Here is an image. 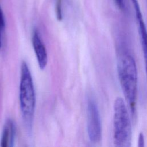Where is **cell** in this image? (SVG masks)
<instances>
[{
    "label": "cell",
    "instance_id": "cell-7",
    "mask_svg": "<svg viewBox=\"0 0 147 147\" xmlns=\"http://www.w3.org/2000/svg\"><path fill=\"white\" fill-rule=\"evenodd\" d=\"M16 136V126L11 119H7L2 131L0 146L2 147L13 146Z\"/></svg>",
    "mask_w": 147,
    "mask_h": 147
},
{
    "label": "cell",
    "instance_id": "cell-11",
    "mask_svg": "<svg viewBox=\"0 0 147 147\" xmlns=\"http://www.w3.org/2000/svg\"><path fill=\"white\" fill-rule=\"evenodd\" d=\"M114 1L119 9L123 10L125 9V3L123 0H114Z\"/></svg>",
    "mask_w": 147,
    "mask_h": 147
},
{
    "label": "cell",
    "instance_id": "cell-5",
    "mask_svg": "<svg viewBox=\"0 0 147 147\" xmlns=\"http://www.w3.org/2000/svg\"><path fill=\"white\" fill-rule=\"evenodd\" d=\"M135 10V14L138 24V30L141 44L144 53L145 70L147 75V29L145 24L139 3L137 0H130Z\"/></svg>",
    "mask_w": 147,
    "mask_h": 147
},
{
    "label": "cell",
    "instance_id": "cell-1",
    "mask_svg": "<svg viewBox=\"0 0 147 147\" xmlns=\"http://www.w3.org/2000/svg\"><path fill=\"white\" fill-rule=\"evenodd\" d=\"M119 83L132 115H136L137 100V69L131 54L124 49L119 52L117 60Z\"/></svg>",
    "mask_w": 147,
    "mask_h": 147
},
{
    "label": "cell",
    "instance_id": "cell-10",
    "mask_svg": "<svg viewBox=\"0 0 147 147\" xmlns=\"http://www.w3.org/2000/svg\"><path fill=\"white\" fill-rule=\"evenodd\" d=\"M145 144V140H144V136L142 133H140L138 136V146L140 147L144 146Z\"/></svg>",
    "mask_w": 147,
    "mask_h": 147
},
{
    "label": "cell",
    "instance_id": "cell-9",
    "mask_svg": "<svg viewBox=\"0 0 147 147\" xmlns=\"http://www.w3.org/2000/svg\"><path fill=\"white\" fill-rule=\"evenodd\" d=\"M5 26V17L2 11V10L0 6V31H2Z\"/></svg>",
    "mask_w": 147,
    "mask_h": 147
},
{
    "label": "cell",
    "instance_id": "cell-3",
    "mask_svg": "<svg viewBox=\"0 0 147 147\" xmlns=\"http://www.w3.org/2000/svg\"><path fill=\"white\" fill-rule=\"evenodd\" d=\"M113 142L115 146H131L132 130L128 110L123 99L117 98L114 103Z\"/></svg>",
    "mask_w": 147,
    "mask_h": 147
},
{
    "label": "cell",
    "instance_id": "cell-8",
    "mask_svg": "<svg viewBox=\"0 0 147 147\" xmlns=\"http://www.w3.org/2000/svg\"><path fill=\"white\" fill-rule=\"evenodd\" d=\"M55 12L57 19L59 21H61L63 19L62 0H56Z\"/></svg>",
    "mask_w": 147,
    "mask_h": 147
},
{
    "label": "cell",
    "instance_id": "cell-4",
    "mask_svg": "<svg viewBox=\"0 0 147 147\" xmlns=\"http://www.w3.org/2000/svg\"><path fill=\"white\" fill-rule=\"evenodd\" d=\"M87 111V130L89 140L93 143H98L102 138L101 119L97 104L92 98L88 99Z\"/></svg>",
    "mask_w": 147,
    "mask_h": 147
},
{
    "label": "cell",
    "instance_id": "cell-6",
    "mask_svg": "<svg viewBox=\"0 0 147 147\" xmlns=\"http://www.w3.org/2000/svg\"><path fill=\"white\" fill-rule=\"evenodd\" d=\"M32 41L38 66L41 69H44L48 63V54L45 46L37 29L34 30L33 32Z\"/></svg>",
    "mask_w": 147,
    "mask_h": 147
},
{
    "label": "cell",
    "instance_id": "cell-2",
    "mask_svg": "<svg viewBox=\"0 0 147 147\" xmlns=\"http://www.w3.org/2000/svg\"><path fill=\"white\" fill-rule=\"evenodd\" d=\"M19 100L22 117L27 131L31 133L36 106V95L30 71L27 63L21 66Z\"/></svg>",
    "mask_w": 147,
    "mask_h": 147
},
{
    "label": "cell",
    "instance_id": "cell-12",
    "mask_svg": "<svg viewBox=\"0 0 147 147\" xmlns=\"http://www.w3.org/2000/svg\"><path fill=\"white\" fill-rule=\"evenodd\" d=\"M1 32L0 31V48L1 47V44H2V39H1Z\"/></svg>",
    "mask_w": 147,
    "mask_h": 147
}]
</instances>
